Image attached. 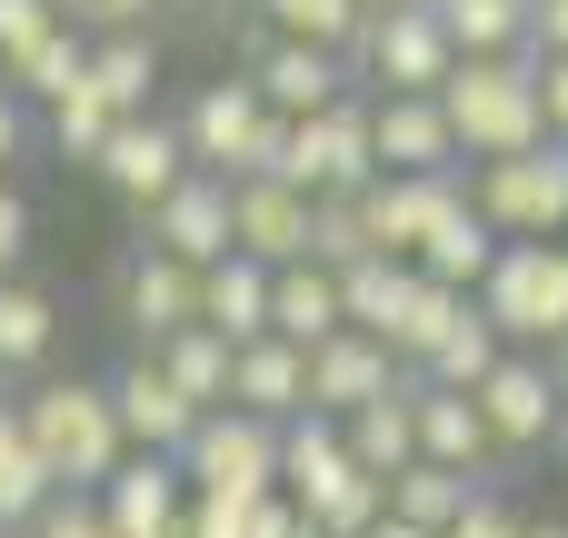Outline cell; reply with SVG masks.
<instances>
[{"mask_svg":"<svg viewBox=\"0 0 568 538\" xmlns=\"http://www.w3.org/2000/svg\"><path fill=\"white\" fill-rule=\"evenodd\" d=\"M20 419H30V439H40V459H50V479L80 489V499H100V489L120 479V459H130V429H120L110 379H40V389L20 399Z\"/></svg>","mask_w":568,"mask_h":538,"instance_id":"1","label":"cell"},{"mask_svg":"<svg viewBox=\"0 0 568 538\" xmlns=\"http://www.w3.org/2000/svg\"><path fill=\"white\" fill-rule=\"evenodd\" d=\"M439 110H449L469 170H479V160H519V150L549 140V100H539V60H529V50H509V60H459L449 90H439Z\"/></svg>","mask_w":568,"mask_h":538,"instance_id":"2","label":"cell"},{"mask_svg":"<svg viewBox=\"0 0 568 538\" xmlns=\"http://www.w3.org/2000/svg\"><path fill=\"white\" fill-rule=\"evenodd\" d=\"M180 140H190V160H200L210 180H280V170H290V120L260 100L250 70L200 80L190 110H180Z\"/></svg>","mask_w":568,"mask_h":538,"instance_id":"3","label":"cell"},{"mask_svg":"<svg viewBox=\"0 0 568 538\" xmlns=\"http://www.w3.org/2000/svg\"><path fill=\"white\" fill-rule=\"evenodd\" d=\"M280 180L310 190V200H359V190H379V180H389V170H379V100L349 90L339 110L290 120V170H280Z\"/></svg>","mask_w":568,"mask_h":538,"instance_id":"4","label":"cell"},{"mask_svg":"<svg viewBox=\"0 0 568 538\" xmlns=\"http://www.w3.org/2000/svg\"><path fill=\"white\" fill-rule=\"evenodd\" d=\"M479 309L509 349H568V240H509L479 280Z\"/></svg>","mask_w":568,"mask_h":538,"instance_id":"5","label":"cell"},{"mask_svg":"<svg viewBox=\"0 0 568 538\" xmlns=\"http://www.w3.org/2000/svg\"><path fill=\"white\" fill-rule=\"evenodd\" d=\"M349 70L369 80V100H439V90H449V70H459V40L439 30V10H429V0H419V10H379V20L359 30Z\"/></svg>","mask_w":568,"mask_h":538,"instance_id":"6","label":"cell"},{"mask_svg":"<svg viewBox=\"0 0 568 538\" xmlns=\"http://www.w3.org/2000/svg\"><path fill=\"white\" fill-rule=\"evenodd\" d=\"M180 479H190V499L260 509V499H280V429L250 419V409H210L190 429V449H180Z\"/></svg>","mask_w":568,"mask_h":538,"instance_id":"7","label":"cell"},{"mask_svg":"<svg viewBox=\"0 0 568 538\" xmlns=\"http://www.w3.org/2000/svg\"><path fill=\"white\" fill-rule=\"evenodd\" d=\"M469 200L499 240H568V140H539L519 160H479Z\"/></svg>","mask_w":568,"mask_h":538,"instance_id":"8","label":"cell"},{"mask_svg":"<svg viewBox=\"0 0 568 538\" xmlns=\"http://www.w3.org/2000/svg\"><path fill=\"white\" fill-rule=\"evenodd\" d=\"M479 419H489V439H499V459H529V449H549L568 429V389H559V369L549 359H529V349H509L479 389Z\"/></svg>","mask_w":568,"mask_h":538,"instance_id":"9","label":"cell"},{"mask_svg":"<svg viewBox=\"0 0 568 538\" xmlns=\"http://www.w3.org/2000/svg\"><path fill=\"white\" fill-rule=\"evenodd\" d=\"M399 389H409V369H399V349L369 339V329H339L329 349H310V409H320V419H359V409H379V399H399Z\"/></svg>","mask_w":568,"mask_h":538,"instance_id":"10","label":"cell"},{"mask_svg":"<svg viewBox=\"0 0 568 538\" xmlns=\"http://www.w3.org/2000/svg\"><path fill=\"white\" fill-rule=\"evenodd\" d=\"M250 80H260V100L280 120H320V110H339L359 90V70L339 50H320V40H260L250 50Z\"/></svg>","mask_w":568,"mask_h":538,"instance_id":"11","label":"cell"},{"mask_svg":"<svg viewBox=\"0 0 568 538\" xmlns=\"http://www.w3.org/2000/svg\"><path fill=\"white\" fill-rule=\"evenodd\" d=\"M190 170H200V160H190L180 120H160V110H150V120H120V130H110V150H100V180H110L140 220H150V210H160Z\"/></svg>","mask_w":568,"mask_h":538,"instance_id":"12","label":"cell"},{"mask_svg":"<svg viewBox=\"0 0 568 538\" xmlns=\"http://www.w3.org/2000/svg\"><path fill=\"white\" fill-rule=\"evenodd\" d=\"M369 200V240L389 250V260H419L459 210H469V170H429V180H379V190H359Z\"/></svg>","mask_w":568,"mask_h":538,"instance_id":"13","label":"cell"},{"mask_svg":"<svg viewBox=\"0 0 568 538\" xmlns=\"http://www.w3.org/2000/svg\"><path fill=\"white\" fill-rule=\"evenodd\" d=\"M200 280L210 270H190V260H170V250L140 240V260L120 270V319L140 329V349H170L180 329H200Z\"/></svg>","mask_w":568,"mask_h":538,"instance_id":"14","label":"cell"},{"mask_svg":"<svg viewBox=\"0 0 568 538\" xmlns=\"http://www.w3.org/2000/svg\"><path fill=\"white\" fill-rule=\"evenodd\" d=\"M150 250H170V260H190V270H220L230 250H240V220H230V180H210V170H190L160 210H150Z\"/></svg>","mask_w":568,"mask_h":538,"instance_id":"15","label":"cell"},{"mask_svg":"<svg viewBox=\"0 0 568 538\" xmlns=\"http://www.w3.org/2000/svg\"><path fill=\"white\" fill-rule=\"evenodd\" d=\"M230 220H240V260H260V270H300V260H310V220H320V200L290 190V180H230Z\"/></svg>","mask_w":568,"mask_h":538,"instance_id":"16","label":"cell"},{"mask_svg":"<svg viewBox=\"0 0 568 538\" xmlns=\"http://www.w3.org/2000/svg\"><path fill=\"white\" fill-rule=\"evenodd\" d=\"M110 399H120V429H130V449H150V459H180V449H190V429L210 419V409H200V399H190V389H180V379H170L150 349H140V359L110 379Z\"/></svg>","mask_w":568,"mask_h":538,"instance_id":"17","label":"cell"},{"mask_svg":"<svg viewBox=\"0 0 568 538\" xmlns=\"http://www.w3.org/2000/svg\"><path fill=\"white\" fill-rule=\"evenodd\" d=\"M100 519H110V538H180L190 529V479H180V459L130 449L120 479L100 489Z\"/></svg>","mask_w":568,"mask_h":538,"instance_id":"18","label":"cell"},{"mask_svg":"<svg viewBox=\"0 0 568 538\" xmlns=\"http://www.w3.org/2000/svg\"><path fill=\"white\" fill-rule=\"evenodd\" d=\"M230 409H250V419H270V429H290V419H310V349L300 339H250L240 349V379H230Z\"/></svg>","mask_w":568,"mask_h":538,"instance_id":"19","label":"cell"},{"mask_svg":"<svg viewBox=\"0 0 568 538\" xmlns=\"http://www.w3.org/2000/svg\"><path fill=\"white\" fill-rule=\"evenodd\" d=\"M459 130L439 100H379V170L389 180H429V170H459Z\"/></svg>","mask_w":568,"mask_h":538,"instance_id":"20","label":"cell"},{"mask_svg":"<svg viewBox=\"0 0 568 538\" xmlns=\"http://www.w3.org/2000/svg\"><path fill=\"white\" fill-rule=\"evenodd\" d=\"M419 459L429 469H459V479H489L499 439H489V419H479L469 389H419Z\"/></svg>","mask_w":568,"mask_h":538,"instance_id":"21","label":"cell"},{"mask_svg":"<svg viewBox=\"0 0 568 538\" xmlns=\"http://www.w3.org/2000/svg\"><path fill=\"white\" fill-rule=\"evenodd\" d=\"M270 329H280V339H300V349H329V339L349 329V300H339V270H320V260L280 270V280H270Z\"/></svg>","mask_w":568,"mask_h":538,"instance_id":"22","label":"cell"},{"mask_svg":"<svg viewBox=\"0 0 568 538\" xmlns=\"http://www.w3.org/2000/svg\"><path fill=\"white\" fill-rule=\"evenodd\" d=\"M270 280L280 270H260V260H220L210 280H200V329H220L230 349H250V339H270Z\"/></svg>","mask_w":568,"mask_h":538,"instance_id":"23","label":"cell"},{"mask_svg":"<svg viewBox=\"0 0 568 538\" xmlns=\"http://www.w3.org/2000/svg\"><path fill=\"white\" fill-rule=\"evenodd\" d=\"M50 499H60V479H50L40 439H30L20 399H0V538H20L40 509H50Z\"/></svg>","mask_w":568,"mask_h":538,"instance_id":"24","label":"cell"},{"mask_svg":"<svg viewBox=\"0 0 568 538\" xmlns=\"http://www.w3.org/2000/svg\"><path fill=\"white\" fill-rule=\"evenodd\" d=\"M469 309H479L469 290H449V280H429V270H419V290H409V309H399V329H389L399 369L419 379V369H429V359H439V349H449V339L469 329Z\"/></svg>","mask_w":568,"mask_h":538,"instance_id":"25","label":"cell"},{"mask_svg":"<svg viewBox=\"0 0 568 538\" xmlns=\"http://www.w3.org/2000/svg\"><path fill=\"white\" fill-rule=\"evenodd\" d=\"M339 439H349V459H359L369 479H399V469H419V379H409L399 399H379V409L339 419Z\"/></svg>","mask_w":568,"mask_h":538,"instance_id":"26","label":"cell"},{"mask_svg":"<svg viewBox=\"0 0 568 538\" xmlns=\"http://www.w3.org/2000/svg\"><path fill=\"white\" fill-rule=\"evenodd\" d=\"M90 90H100L120 120H150V90H160V40H150V30L90 40Z\"/></svg>","mask_w":568,"mask_h":538,"instance_id":"27","label":"cell"},{"mask_svg":"<svg viewBox=\"0 0 568 538\" xmlns=\"http://www.w3.org/2000/svg\"><path fill=\"white\" fill-rule=\"evenodd\" d=\"M429 10L459 40V60H509L529 50V20H539V0H429Z\"/></svg>","mask_w":568,"mask_h":538,"instance_id":"28","label":"cell"},{"mask_svg":"<svg viewBox=\"0 0 568 538\" xmlns=\"http://www.w3.org/2000/svg\"><path fill=\"white\" fill-rule=\"evenodd\" d=\"M479 499H489L479 479H459V469H429V459L389 479V519H409V529H429V538H449L469 509H479Z\"/></svg>","mask_w":568,"mask_h":538,"instance_id":"29","label":"cell"},{"mask_svg":"<svg viewBox=\"0 0 568 538\" xmlns=\"http://www.w3.org/2000/svg\"><path fill=\"white\" fill-rule=\"evenodd\" d=\"M369 20H379L369 0H260V30H270V40H320V50H339V60L359 50Z\"/></svg>","mask_w":568,"mask_h":538,"instance_id":"30","label":"cell"},{"mask_svg":"<svg viewBox=\"0 0 568 538\" xmlns=\"http://www.w3.org/2000/svg\"><path fill=\"white\" fill-rule=\"evenodd\" d=\"M499 250H509V240H499V230H489V220H479V200H469V210H459V220H449V230H439V240H429V250H419V270H429V280H449V290H469V300H479V280H489V270H499Z\"/></svg>","mask_w":568,"mask_h":538,"instance_id":"31","label":"cell"},{"mask_svg":"<svg viewBox=\"0 0 568 538\" xmlns=\"http://www.w3.org/2000/svg\"><path fill=\"white\" fill-rule=\"evenodd\" d=\"M409 290H419V260H359V270H339V300H349V329H369V339H389V329H399Z\"/></svg>","mask_w":568,"mask_h":538,"instance_id":"32","label":"cell"},{"mask_svg":"<svg viewBox=\"0 0 568 538\" xmlns=\"http://www.w3.org/2000/svg\"><path fill=\"white\" fill-rule=\"evenodd\" d=\"M60 349V300L30 280H0V369H40Z\"/></svg>","mask_w":568,"mask_h":538,"instance_id":"33","label":"cell"},{"mask_svg":"<svg viewBox=\"0 0 568 538\" xmlns=\"http://www.w3.org/2000/svg\"><path fill=\"white\" fill-rule=\"evenodd\" d=\"M0 80H10V90H20V100H40V110H60V100H70V90H80V80H90V40H80V30H70V20H60V30H50V40H40V50H30V60H10V70H0Z\"/></svg>","mask_w":568,"mask_h":538,"instance_id":"34","label":"cell"},{"mask_svg":"<svg viewBox=\"0 0 568 538\" xmlns=\"http://www.w3.org/2000/svg\"><path fill=\"white\" fill-rule=\"evenodd\" d=\"M150 359H160V369H170V379H180V389H190L200 409H230V379H240V349H230L220 329H180V339H170V349H150Z\"/></svg>","mask_w":568,"mask_h":538,"instance_id":"35","label":"cell"},{"mask_svg":"<svg viewBox=\"0 0 568 538\" xmlns=\"http://www.w3.org/2000/svg\"><path fill=\"white\" fill-rule=\"evenodd\" d=\"M499 359H509L499 319H489V309H469V329H459V339H449V349H439V359L419 369V389H479V379H489Z\"/></svg>","mask_w":568,"mask_h":538,"instance_id":"36","label":"cell"},{"mask_svg":"<svg viewBox=\"0 0 568 538\" xmlns=\"http://www.w3.org/2000/svg\"><path fill=\"white\" fill-rule=\"evenodd\" d=\"M110 130H120V110H110V100H100L90 80H80V90H70V100L50 110V150H60V160H80V170H100Z\"/></svg>","mask_w":568,"mask_h":538,"instance_id":"37","label":"cell"},{"mask_svg":"<svg viewBox=\"0 0 568 538\" xmlns=\"http://www.w3.org/2000/svg\"><path fill=\"white\" fill-rule=\"evenodd\" d=\"M310 260H320V270H359V260H389V250L369 240V200H320V220H310Z\"/></svg>","mask_w":568,"mask_h":538,"instance_id":"38","label":"cell"},{"mask_svg":"<svg viewBox=\"0 0 568 538\" xmlns=\"http://www.w3.org/2000/svg\"><path fill=\"white\" fill-rule=\"evenodd\" d=\"M50 30H60V0H0V70H10V60H30Z\"/></svg>","mask_w":568,"mask_h":538,"instance_id":"39","label":"cell"},{"mask_svg":"<svg viewBox=\"0 0 568 538\" xmlns=\"http://www.w3.org/2000/svg\"><path fill=\"white\" fill-rule=\"evenodd\" d=\"M150 10H160V0H60V20H70L80 40H120V30H150Z\"/></svg>","mask_w":568,"mask_h":538,"instance_id":"40","label":"cell"},{"mask_svg":"<svg viewBox=\"0 0 568 538\" xmlns=\"http://www.w3.org/2000/svg\"><path fill=\"white\" fill-rule=\"evenodd\" d=\"M20 538H110V519H100V499L60 489V499H50V509H40V519H30Z\"/></svg>","mask_w":568,"mask_h":538,"instance_id":"41","label":"cell"},{"mask_svg":"<svg viewBox=\"0 0 568 538\" xmlns=\"http://www.w3.org/2000/svg\"><path fill=\"white\" fill-rule=\"evenodd\" d=\"M250 519L260 509H240V499H190V529L180 538H250Z\"/></svg>","mask_w":568,"mask_h":538,"instance_id":"42","label":"cell"},{"mask_svg":"<svg viewBox=\"0 0 568 538\" xmlns=\"http://www.w3.org/2000/svg\"><path fill=\"white\" fill-rule=\"evenodd\" d=\"M20 250H30V200L0 180V280H20Z\"/></svg>","mask_w":568,"mask_h":538,"instance_id":"43","label":"cell"},{"mask_svg":"<svg viewBox=\"0 0 568 538\" xmlns=\"http://www.w3.org/2000/svg\"><path fill=\"white\" fill-rule=\"evenodd\" d=\"M250 538H320V519L280 489V499H260V519H250Z\"/></svg>","mask_w":568,"mask_h":538,"instance_id":"44","label":"cell"},{"mask_svg":"<svg viewBox=\"0 0 568 538\" xmlns=\"http://www.w3.org/2000/svg\"><path fill=\"white\" fill-rule=\"evenodd\" d=\"M449 538H529V519H519L509 499H479V509H469V519H459Z\"/></svg>","mask_w":568,"mask_h":538,"instance_id":"45","label":"cell"},{"mask_svg":"<svg viewBox=\"0 0 568 538\" xmlns=\"http://www.w3.org/2000/svg\"><path fill=\"white\" fill-rule=\"evenodd\" d=\"M20 150H30V100L0 80V180H10V160H20Z\"/></svg>","mask_w":568,"mask_h":538,"instance_id":"46","label":"cell"},{"mask_svg":"<svg viewBox=\"0 0 568 538\" xmlns=\"http://www.w3.org/2000/svg\"><path fill=\"white\" fill-rule=\"evenodd\" d=\"M568 50V0H539V20H529V60H559Z\"/></svg>","mask_w":568,"mask_h":538,"instance_id":"47","label":"cell"},{"mask_svg":"<svg viewBox=\"0 0 568 538\" xmlns=\"http://www.w3.org/2000/svg\"><path fill=\"white\" fill-rule=\"evenodd\" d=\"M539 100H549V140H568V50L539 60Z\"/></svg>","mask_w":568,"mask_h":538,"instance_id":"48","label":"cell"},{"mask_svg":"<svg viewBox=\"0 0 568 538\" xmlns=\"http://www.w3.org/2000/svg\"><path fill=\"white\" fill-rule=\"evenodd\" d=\"M160 10H180V20H210V10H220V0H160Z\"/></svg>","mask_w":568,"mask_h":538,"instance_id":"49","label":"cell"},{"mask_svg":"<svg viewBox=\"0 0 568 538\" xmlns=\"http://www.w3.org/2000/svg\"><path fill=\"white\" fill-rule=\"evenodd\" d=\"M369 538H429V529H409V519H379V529H369Z\"/></svg>","mask_w":568,"mask_h":538,"instance_id":"50","label":"cell"},{"mask_svg":"<svg viewBox=\"0 0 568 538\" xmlns=\"http://www.w3.org/2000/svg\"><path fill=\"white\" fill-rule=\"evenodd\" d=\"M529 538H568V519H529Z\"/></svg>","mask_w":568,"mask_h":538,"instance_id":"51","label":"cell"},{"mask_svg":"<svg viewBox=\"0 0 568 538\" xmlns=\"http://www.w3.org/2000/svg\"><path fill=\"white\" fill-rule=\"evenodd\" d=\"M549 369H559V389H568V349H549Z\"/></svg>","mask_w":568,"mask_h":538,"instance_id":"52","label":"cell"},{"mask_svg":"<svg viewBox=\"0 0 568 538\" xmlns=\"http://www.w3.org/2000/svg\"><path fill=\"white\" fill-rule=\"evenodd\" d=\"M369 10H419V0H369Z\"/></svg>","mask_w":568,"mask_h":538,"instance_id":"53","label":"cell"}]
</instances>
